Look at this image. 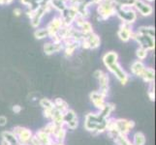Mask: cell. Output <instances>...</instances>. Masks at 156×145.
Masks as SVG:
<instances>
[{
    "instance_id": "1",
    "label": "cell",
    "mask_w": 156,
    "mask_h": 145,
    "mask_svg": "<svg viewBox=\"0 0 156 145\" xmlns=\"http://www.w3.org/2000/svg\"><path fill=\"white\" fill-rule=\"evenodd\" d=\"M118 55L115 51H109L104 54L103 56V62L108 70L115 74V77L119 80V82L122 85H125L129 79L127 73L121 68V66L117 62Z\"/></svg>"
},
{
    "instance_id": "2",
    "label": "cell",
    "mask_w": 156,
    "mask_h": 145,
    "mask_svg": "<svg viewBox=\"0 0 156 145\" xmlns=\"http://www.w3.org/2000/svg\"><path fill=\"white\" fill-rule=\"evenodd\" d=\"M107 120L100 113H92L90 112L85 116L84 128L85 130L92 133H103L106 131Z\"/></svg>"
},
{
    "instance_id": "3",
    "label": "cell",
    "mask_w": 156,
    "mask_h": 145,
    "mask_svg": "<svg viewBox=\"0 0 156 145\" xmlns=\"http://www.w3.org/2000/svg\"><path fill=\"white\" fill-rule=\"evenodd\" d=\"M123 23L130 25L135 22L137 19V15L135 10L131 6H116V13Z\"/></svg>"
},
{
    "instance_id": "4",
    "label": "cell",
    "mask_w": 156,
    "mask_h": 145,
    "mask_svg": "<svg viewBox=\"0 0 156 145\" xmlns=\"http://www.w3.org/2000/svg\"><path fill=\"white\" fill-rule=\"evenodd\" d=\"M98 13L104 19H109L111 16H114L116 13V5L112 0H103L99 3Z\"/></svg>"
},
{
    "instance_id": "5",
    "label": "cell",
    "mask_w": 156,
    "mask_h": 145,
    "mask_svg": "<svg viewBox=\"0 0 156 145\" xmlns=\"http://www.w3.org/2000/svg\"><path fill=\"white\" fill-rule=\"evenodd\" d=\"M131 39H134L138 42V44L140 45V47H143L144 50H154L155 47V41H154V37L148 36V35H143V34H138L133 33Z\"/></svg>"
},
{
    "instance_id": "6",
    "label": "cell",
    "mask_w": 156,
    "mask_h": 145,
    "mask_svg": "<svg viewBox=\"0 0 156 145\" xmlns=\"http://www.w3.org/2000/svg\"><path fill=\"white\" fill-rule=\"evenodd\" d=\"M13 133L17 136L20 144L27 145L30 141V139L33 136V133L27 128L23 127H16L13 129Z\"/></svg>"
},
{
    "instance_id": "7",
    "label": "cell",
    "mask_w": 156,
    "mask_h": 145,
    "mask_svg": "<svg viewBox=\"0 0 156 145\" xmlns=\"http://www.w3.org/2000/svg\"><path fill=\"white\" fill-rule=\"evenodd\" d=\"M115 126L118 135L127 136L129 132L135 127V122L126 119H115Z\"/></svg>"
},
{
    "instance_id": "8",
    "label": "cell",
    "mask_w": 156,
    "mask_h": 145,
    "mask_svg": "<svg viewBox=\"0 0 156 145\" xmlns=\"http://www.w3.org/2000/svg\"><path fill=\"white\" fill-rule=\"evenodd\" d=\"M94 77L98 79L100 87L99 92L104 97H107L108 93H109V77H108V74L101 70H97L94 72Z\"/></svg>"
},
{
    "instance_id": "9",
    "label": "cell",
    "mask_w": 156,
    "mask_h": 145,
    "mask_svg": "<svg viewBox=\"0 0 156 145\" xmlns=\"http://www.w3.org/2000/svg\"><path fill=\"white\" fill-rule=\"evenodd\" d=\"M100 38L98 35L94 34L93 32L87 36H83V38L80 40V45H82L83 48H90V50H95L100 46Z\"/></svg>"
},
{
    "instance_id": "10",
    "label": "cell",
    "mask_w": 156,
    "mask_h": 145,
    "mask_svg": "<svg viewBox=\"0 0 156 145\" xmlns=\"http://www.w3.org/2000/svg\"><path fill=\"white\" fill-rule=\"evenodd\" d=\"M89 98H90L91 103L93 104V105L99 111H101L102 109H103L104 106L106 105V101H105L106 97H104L103 95H102L99 91H93V92H91L89 95Z\"/></svg>"
},
{
    "instance_id": "11",
    "label": "cell",
    "mask_w": 156,
    "mask_h": 145,
    "mask_svg": "<svg viewBox=\"0 0 156 145\" xmlns=\"http://www.w3.org/2000/svg\"><path fill=\"white\" fill-rule=\"evenodd\" d=\"M62 25H63V21H62L61 18H57V19H52L47 27L48 31H49V37L52 38V37L58 35L59 31H60L62 28Z\"/></svg>"
},
{
    "instance_id": "12",
    "label": "cell",
    "mask_w": 156,
    "mask_h": 145,
    "mask_svg": "<svg viewBox=\"0 0 156 145\" xmlns=\"http://www.w3.org/2000/svg\"><path fill=\"white\" fill-rule=\"evenodd\" d=\"M133 7L135 8L142 16H144V17L150 16L153 12L152 7L150 6L149 4H147L146 2L142 1V0H136L135 3L133 5Z\"/></svg>"
},
{
    "instance_id": "13",
    "label": "cell",
    "mask_w": 156,
    "mask_h": 145,
    "mask_svg": "<svg viewBox=\"0 0 156 145\" xmlns=\"http://www.w3.org/2000/svg\"><path fill=\"white\" fill-rule=\"evenodd\" d=\"M133 32L130 28V25L122 23L119 27V30L117 32V35L119 37V39L123 42H128L131 39Z\"/></svg>"
},
{
    "instance_id": "14",
    "label": "cell",
    "mask_w": 156,
    "mask_h": 145,
    "mask_svg": "<svg viewBox=\"0 0 156 145\" xmlns=\"http://www.w3.org/2000/svg\"><path fill=\"white\" fill-rule=\"evenodd\" d=\"M35 136L38 138L42 145H52L53 143H55L53 140V137H51V136H50L49 133H47L43 129L36 133Z\"/></svg>"
},
{
    "instance_id": "15",
    "label": "cell",
    "mask_w": 156,
    "mask_h": 145,
    "mask_svg": "<svg viewBox=\"0 0 156 145\" xmlns=\"http://www.w3.org/2000/svg\"><path fill=\"white\" fill-rule=\"evenodd\" d=\"M62 45L61 43H55V42H50L44 45V52L48 55L53 54V53L58 52L62 50Z\"/></svg>"
},
{
    "instance_id": "16",
    "label": "cell",
    "mask_w": 156,
    "mask_h": 145,
    "mask_svg": "<svg viewBox=\"0 0 156 145\" xmlns=\"http://www.w3.org/2000/svg\"><path fill=\"white\" fill-rule=\"evenodd\" d=\"M144 69H146V66H144V64L141 60L134 61L132 63V65H131V72H132L133 74H135L136 77L141 78L142 74L144 71Z\"/></svg>"
},
{
    "instance_id": "17",
    "label": "cell",
    "mask_w": 156,
    "mask_h": 145,
    "mask_svg": "<svg viewBox=\"0 0 156 145\" xmlns=\"http://www.w3.org/2000/svg\"><path fill=\"white\" fill-rule=\"evenodd\" d=\"M2 137L3 141H5L8 145H20L18 138L13 133V132H3Z\"/></svg>"
},
{
    "instance_id": "18",
    "label": "cell",
    "mask_w": 156,
    "mask_h": 145,
    "mask_svg": "<svg viewBox=\"0 0 156 145\" xmlns=\"http://www.w3.org/2000/svg\"><path fill=\"white\" fill-rule=\"evenodd\" d=\"M141 78L144 79V81L148 82V83H153L154 78H155V72L152 68H147L144 69V73L142 74Z\"/></svg>"
},
{
    "instance_id": "19",
    "label": "cell",
    "mask_w": 156,
    "mask_h": 145,
    "mask_svg": "<svg viewBox=\"0 0 156 145\" xmlns=\"http://www.w3.org/2000/svg\"><path fill=\"white\" fill-rule=\"evenodd\" d=\"M53 105H55V109H57L58 111L62 112L63 114L69 109L68 104L63 99H60V98H56L55 102H53Z\"/></svg>"
},
{
    "instance_id": "20",
    "label": "cell",
    "mask_w": 156,
    "mask_h": 145,
    "mask_svg": "<svg viewBox=\"0 0 156 145\" xmlns=\"http://www.w3.org/2000/svg\"><path fill=\"white\" fill-rule=\"evenodd\" d=\"M53 136H55V142H61L63 143V140L65 139L66 136V130L63 127H57L55 133H53Z\"/></svg>"
},
{
    "instance_id": "21",
    "label": "cell",
    "mask_w": 156,
    "mask_h": 145,
    "mask_svg": "<svg viewBox=\"0 0 156 145\" xmlns=\"http://www.w3.org/2000/svg\"><path fill=\"white\" fill-rule=\"evenodd\" d=\"M115 105L114 104L112 103H106V105L104 106V109H102L99 113L103 116L104 118H106V119H109L110 115L112 114V112L115 110Z\"/></svg>"
},
{
    "instance_id": "22",
    "label": "cell",
    "mask_w": 156,
    "mask_h": 145,
    "mask_svg": "<svg viewBox=\"0 0 156 145\" xmlns=\"http://www.w3.org/2000/svg\"><path fill=\"white\" fill-rule=\"evenodd\" d=\"M146 141H147L146 136L142 132H137L133 136V141H132L133 145H144Z\"/></svg>"
},
{
    "instance_id": "23",
    "label": "cell",
    "mask_w": 156,
    "mask_h": 145,
    "mask_svg": "<svg viewBox=\"0 0 156 145\" xmlns=\"http://www.w3.org/2000/svg\"><path fill=\"white\" fill-rule=\"evenodd\" d=\"M138 34H143V35H148L154 37L155 36V30L153 26H142L140 27L137 31Z\"/></svg>"
},
{
    "instance_id": "24",
    "label": "cell",
    "mask_w": 156,
    "mask_h": 145,
    "mask_svg": "<svg viewBox=\"0 0 156 145\" xmlns=\"http://www.w3.org/2000/svg\"><path fill=\"white\" fill-rule=\"evenodd\" d=\"M40 105L43 107V109L44 110H53L55 109L53 102L49 100V99H46V98H43L40 101Z\"/></svg>"
},
{
    "instance_id": "25",
    "label": "cell",
    "mask_w": 156,
    "mask_h": 145,
    "mask_svg": "<svg viewBox=\"0 0 156 145\" xmlns=\"http://www.w3.org/2000/svg\"><path fill=\"white\" fill-rule=\"evenodd\" d=\"M34 36L37 40H41V39H45L47 37H49V31L47 28H41V29H37L34 32Z\"/></svg>"
},
{
    "instance_id": "26",
    "label": "cell",
    "mask_w": 156,
    "mask_h": 145,
    "mask_svg": "<svg viewBox=\"0 0 156 145\" xmlns=\"http://www.w3.org/2000/svg\"><path fill=\"white\" fill-rule=\"evenodd\" d=\"M115 141L117 145H133L132 142L127 138V136H121L118 135L115 138Z\"/></svg>"
},
{
    "instance_id": "27",
    "label": "cell",
    "mask_w": 156,
    "mask_h": 145,
    "mask_svg": "<svg viewBox=\"0 0 156 145\" xmlns=\"http://www.w3.org/2000/svg\"><path fill=\"white\" fill-rule=\"evenodd\" d=\"M56 129H57V126L53 122L51 121L50 123H48V124L46 125V127L43 129V130H44L47 133H49L50 136H53V133H55Z\"/></svg>"
},
{
    "instance_id": "28",
    "label": "cell",
    "mask_w": 156,
    "mask_h": 145,
    "mask_svg": "<svg viewBox=\"0 0 156 145\" xmlns=\"http://www.w3.org/2000/svg\"><path fill=\"white\" fill-rule=\"evenodd\" d=\"M116 6H133L136 0H112Z\"/></svg>"
},
{
    "instance_id": "29",
    "label": "cell",
    "mask_w": 156,
    "mask_h": 145,
    "mask_svg": "<svg viewBox=\"0 0 156 145\" xmlns=\"http://www.w3.org/2000/svg\"><path fill=\"white\" fill-rule=\"evenodd\" d=\"M147 50H144V48H143V47H139L138 50H136V55H137V57L139 58V60H144V59L147 58Z\"/></svg>"
},
{
    "instance_id": "30",
    "label": "cell",
    "mask_w": 156,
    "mask_h": 145,
    "mask_svg": "<svg viewBox=\"0 0 156 145\" xmlns=\"http://www.w3.org/2000/svg\"><path fill=\"white\" fill-rule=\"evenodd\" d=\"M148 97L150 101L154 102L155 101V93H154V84L153 83H150V88L148 91Z\"/></svg>"
},
{
    "instance_id": "31",
    "label": "cell",
    "mask_w": 156,
    "mask_h": 145,
    "mask_svg": "<svg viewBox=\"0 0 156 145\" xmlns=\"http://www.w3.org/2000/svg\"><path fill=\"white\" fill-rule=\"evenodd\" d=\"M13 111L15 112V113H20V112L21 111V109H21V106L20 105H14L13 106Z\"/></svg>"
},
{
    "instance_id": "32",
    "label": "cell",
    "mask_w": 156,
    "mask_h": 145,
    "mask_svg": "<svg viewBox=\"0 0 156 145\" xmlns=\"http://www.w3.org/2000/svg\"><path fill=\"white\" fill-rule=\"evenodd\" d=\"M7 124V118L5 116H0V126L3 127Z\"/></svg>"
},
{
    "instance_id": "33",
    "label": "cell",
    "mask_w": 156,
    "mask_h": 145,
    "mask_svg": "<svg viewBox=\"0 0 156 145\" xmlns=\"http://www.w3.org/2000/svg\"><path fill=\"white\" fill-rule=\"evenodd\" d=\"M14 15L16 16V17H20V16L21 15V10L20 8H15L14 11H13Z\"/></svg>"
},
{
    "instance_id": "34",
    "label": "cell",
    "mask_w": 156,
    "mask_h": 145,
    "mask_svg": "<svg viewBox=\"0 0 156 145\" xmlns=\"http://www.w3.org/2000/svg\"><path fill=\"white\" fill-rule=\"evenodd\" d=\"M52 145H64V144L61 143V142H55V143H53Z\"/></svg>"
},
{
    "instance_id": "35",
    "label": "cell",
    "mask_w": 156,
    "mask_h": 145,
    "mask_svg": "<svg viewBox=\"0 0 156 145\" xmlns=\"http://www.w3.org/2000/svg\"><path fill=\"white\" fill-rule=\"evenodd\" d=\"M147 1H153V0H147Z\"/></svg>"
},
{
    "instance_id": "36",
    "label": "cell",
    "mask_w": 156,
    "mask_h": 145,
    "mask_svg": "<svg viewBox=\"0 0 156 145\" xmlns=\"http://www.w3.org/2000/svg\"><path fill=\"white\" fill-rule=\"evenodd\" d=\"M20 145H21V144H20Z\"/></svg>"
}]
</instances>
